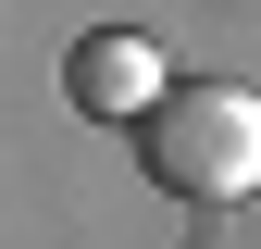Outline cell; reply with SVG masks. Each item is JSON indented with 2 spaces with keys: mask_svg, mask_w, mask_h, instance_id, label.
<instances>
[{
  "mask_svg": "<svg viewBox=\"0 0 261 249\" xmlns=\"http://www.w3.org/2000/svg\"><path fill=\"white\" fill-rule=\"evenodd\" d=\"M137 137H149V175L174 187V200H249L261 187V100L224 87V75L162 87V112L137 124Z\"/></svg>",
  "mask_w": 261,
  "mask_h": 249,
  "instance_id": "cell-1",
  "label": "cell"
},
{
  "mask_svg": "<svg viewBox=\"0 0 261 249\" xmlns=\"http://www.w3.org/2000/svg\"><path fill=\"white\" fill-rule=\"evenodd\" d=\"M62 75H75V100L87 112H162V50L149 38H75V62H62Z\"/></svg>",
  "mask_w": 261,
  "mask_h": 249,
  "instance_id": "cell-2",
  "label": "cell"
}]
</instances>
